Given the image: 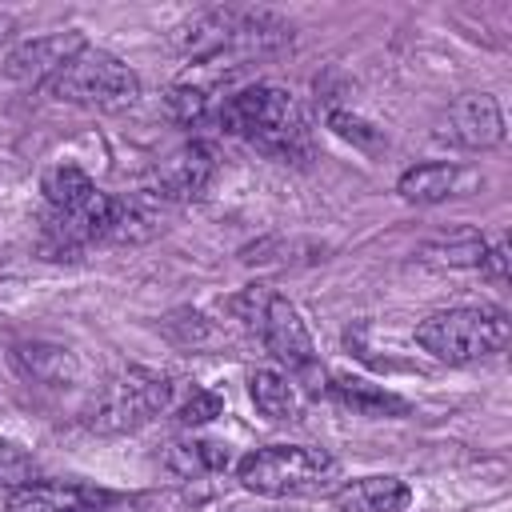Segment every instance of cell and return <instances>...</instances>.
<instances>
[{"mask_svg": "<svg viewBox=\"0 0 512 512\" xmlns=\"http://www.w3.org/2000/svg\"><path fill=\"white\" fill-rule=\"evenodd\" d=\"M212 124L228 136L256 144L260 152H268L276 160L308 156V120H304L300 104L292 100V92H284L276 84H248L232 96H220Z\"/></svg>", "mask_w": 512, "mask_h": 512, "instance_id": "1", "label": "cell"}, {"mask_svg": "<svg viewBox=\"0 0 512 512\" xmlns=\"http://www.w3.org/2000/svg\"><path fill=\"white\" fill-rule=\"evenodd\" d=\"M232 312L256 332L264 352L276 364H284L292 376H312L316 372L312 332H308V324L300 320V312L288 296H280L276 288H264V284H248L232 300Z\"/></svg>", "mask_w": 512, "mask_h": 512, "instance_id": "2", "label": "cell"}, {"mask_svg": "<svg viewBox=\"0 0 512 512\" xmlns=\"http://www.w3.org/2000/svg\"><path fill=\"white\" fill-rule=\"evenodd\" d=\"M48 92L60 104H76L88 112H124L140 100V76L120 56L104 48H84L64 64Z\"/></svg>", "mask_w": 512, "mask_h": 512, "instance_id": "3", "label": "cell"}, {"mask_svg": "<svg viewBox=\"0 0 512 512\" xmlns=\"http://www.w3.org/2000/svg\"><path fill=\"white\" fill-rule=\"evenodd\" d=\"M508 316L500 308H440L416 324V344L444 364H476L500 352Z\"/></svg>", "mask_w": 512, "mask_h": 512, "instance_id": "4", "label": "cell"}, {"mask_svg": "<svg viewBox=\"0 0 512 512\" xmlns=\"http://www.w3.org/2000/svg\"><path fill=\"white\" fill-rule=\"evenodd\" d=\"M336 476V460L308 444H268L236 464V480L256 496H300L316 492Z\"/></svg>", "mask_w": 512, "mask_h": 512, "instance_id": "5", "label": "cell"}, {"mask_svg": "<svg viewBox=\"0 0 512 512\" xmlns=\"http://www.w3.org/2000/svg\"><path fill=\"white\" fill-rule=\"evenodd\" d=\"M172 404V380L152 368L116 372L88 404L84 424L92 432H132Z\"/></svg>", "mask_w": 512, "mask_h": 512, "instance_id": "6", "label": "cell"}, {"mask_svg": "<svg viewBox=\"0 0 512 512\" xmlns=\"http://www.w3.org/2000/svg\"><path fill=\"white\" fill-rule=\"evenodd\" d=\"M216 176V156L204 140H188L180 148H172L156 168H152V196L160 204H188L200 200L208 192Z\"/></svg>", "mask_w": 512, "mask_h": 512, "instance_id": "7", "label": "cell"}, {"mask_svg": "<svg viewBox=\"0 0 512 512\" xmlns=\"http://www.w3.org/2000/svg\"><path fill=\"white\" fill-rule=\"evenodd\" d=\"M84 36L80 32H48V36H32L24 44H16L8 56H4V76L12 84H24V88H40V84H52L64 64L84 52Z\"/></svg>", "mask_w": 512, "mask_h": 512, "instance_id": "8", "label": "cell"}, {"mask_svg": "<svg viewBox=\"0 0 512 512\" xmlns=\"http://www.w3.org/2000/svg\"><path fill=\"white\" fill-rule=\"evenodd\" d=\"M116 496L92 484H64V480H32L12 488L4 512H108Z\"/></svg>", "mask_w": 512, "mask_h": 512, "instance_id": "9", "label": "cell"}, {"mask_svg": "<svg viewBox=\"0 0 512 512\" xmlns=\"http://www.w3.org/2000/svg\"><path fill=\"white\" fill-rule=\"evenodd\" d=\"M444 136H452L460 148H496L504 140V112L496 104V96L488 92H464L452 100L448 116H444Z\"/></svg>", "mask_w": 512, "mask_h": 512, "instance_id": "10", "label": "cell"}, {"mask_svg": "<svg viewBox=\"0 0 512 512\" xmlns=\"http://www.w3.org/2000/svg\"><path fill=\"white\" fill-rule=\"evenodd\" d=\"M468 184H476V176L468 168L448 164V160H428V164H412L400 172L396 196L408 204H440L448 196H460Z\"/></svg>", "mask_w": 512, "mask_h": 512, "instance_id": "11", "label": "cell"}, {"mask_svg": "<svg viewBox=\"0 0 512 512\" xmlns=\"http://www.w3.org/2000/svg\"><path fill=\"white\" fill-rule=\"evenodd\" d=\"M12 364L24 380L44 384V388H68L80 372L76 356L64 344H44V340H28L12 348Z\"/></svg>", "mask_w": 512, "mask_h": 512, "instance_id": "12", "label": "cell"}, {"mask_svg": "<svg viewBox=\"0 0 512 512\" xmlns=\"http://www.w3.org/2000/svg\"><path fill=\"white\" fill-rule=\"evenodd\" d=\"M412 492L400 476H360L336 488V512H400L408 508Z\"/></svg>", "mask_w": 512, "mask_h": 512, "instance_id": "13", "label": "cell"}, {"mask_svg": "<svg viewBox=\"0 0 512 512\" xmlns=\"http://www.w3.org/2000/svg\"><path fill=\"white\" fill-rule=\"evenodd\" d=\"M248 396H252L256 412L268 416V420H276V424L300 420V392H296V384H292L284 372H276V368H256V372L248 376Z\"/></svg>", "mask_w": 512, "mask_h": 512, "instance_id": "14", "label": "cell"}, {"mask_svg": "<svg viewBox=\"0 0 512 512\" xmlns=\"http://www.w3.org/2000/svg\"><path fill=\"white\" fill-rule=\"evenodd\" d=\"M328 392H332V400H340L356 416H408V400H400L396 392L368 384L360 376H332Z\"/></svg>", "mask_w": 512, "mask_h": 512, "instance_id": "15", "label": "cell"}, {"mask_svg": "<svg viewBox=\"0 0 512 512\" xmlns=\"http://www.w3.org/2000/svg\"><path fill=\"white\" fill-rule=\"evenodd\" d=\"M40 192H44V200H48L52 212H72V208H80L96 192V184H92V176L80 164H68L64 160V164H52L40 176Z\"/></svg>", "mask_w": 512, "mask_h": 512, "instance_id": "16", "label": "cell"}, {"mask_svg": "<svg viewBox=\"0 0 512 512\" xmlns=\"http://www.w3.org/2000/svg\"><path fill=\"white\" fill-rule=\"evenodd\" d=\"M484 236L472 232V228H456L448 236H436L420 248V260L428 264H440V268H480L484 260Z\"/></svg>", "mask_w": 512, "mask_h": 512, "instance_id": "17", "label": "cell"}, {"mask_svg": "<svg viewBox=\"0 0 512 512\" xmlns=\"http://www.w3.org/2000/svg\"><path fill=\"white\" fill-rule=\"evenodd\" d=\"M168 468L180 476H208V472H224L228 468V448L216 440H172L168 444Z\"/></svg>", "mask_w": 512, "mask_h": 512, "instance_id": "18", "label": "cell"}, {"mask_svg": "<svg viewBox=\"0 0 512 512\" xmlns=\"http://www.w3.org/2000/svg\"><path fill=\"white\" fill-rule=\"evenodd\" d=\"M164 104H168V116H172L176 124L200 128V124H212V120H216L220 96H212V92L200 88V84H176V88H168Z\"/></svg>", "mask_w": 512, "mask_h": 512, "instance_id": "19", "label": "cell"}, {"mask_svg": "<svg viewBox=\"0 0 512 512\" xmlns=\"http://www.w3.org/2000/svg\"><path fill=\"white\" fill-rule=\"evenodd\" d=\"M36 480V460L24 452V448H16V444H8V440H0V488H24V484H32Z\"/></svg>", "mask_w": 512, "mask_h": 512, "instance_id": "20", "label": "cell"}, {"mask_svg": "<svg viewBox=\"0 0 512 512\" xmlns=\"http://www.w3.org/2000/svg\"><path fill=\"white\" fill-rule=\"evenodd\" d=\"M328 128H332L336 136L352 140V144H356V148H364V152H380V148H384L380 132H376L372 124H364L360 116H352V112H340V108H332V112H328Z\"/></svg>", "mask_w": 512, "mask_h": 512, "instance_id": "21", "label": "cell"}, {"mask_svg": "<svg viewBox=\"0 0 512 512\" xmlns=\"http://www.w3.org/2000/svg\"><path fill=\"white\" fill-rule=\"evenodd\" d=\"M220 408H224V400H220L216 392H208V388H192V392L176 404V420H180L184 428H200V424L216 420Z\"/></svg>", "mask_w": 512, "mask_h": 512, "instance_id": "22", "label": "cell"}, {"mask_svg": "<svg viewBox=\"0 0 512 512\" xmlns=\"http://www.w3.org/2000/svg\"><path fill=\"white\" fill-rule=\"evenodd\" d=\"M480 276L492 280V284H508V244L496 240L484 248V260H480Z\"/></svg>", "mask_w": 512, "mask_h": 512, "instance_id": "23", "label": "cell"}]
</instances>
